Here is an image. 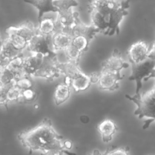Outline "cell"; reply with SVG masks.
<instances>
[{
    "instance_id": "6da1fadb",
    "label": "cell",
    "mask_w": 155,
    "mask_h": 155,
    "mask_svg": "<svg viewBox=\"0 0 155 155\" xmlns=\"http://www.w3.org/2000/svg\"><path fill=\"white\" fill-rule=\"evenodd\" d=\"M18 139L30 152L36 151L45 154L70 153L64 148L62 137L54 130L51 120L47 117L36 126L19 133Z\"/></svg>"
},
{
    "instance_id": "7a4b0ae2",
    "label": "cell",
    "mask_w": 155,
    "mask_h": 155,
    "mask_svg": "<svg viewBox=\"0 0 155 155\" xmlns=\"http://www.w3.org/2000/svg\"><path fill=\"white\" fill-rule=\"evenodd\" d=\"M130 0L119 1L117 0H90L88 5L89 11L99 13L107 22L108 28L105 35H119V24L123 18L128 14Z\"/></svg>"
},
{
    "instance_id": "3957f363",
    "label": "cell",
    "mask_w": 155,
    "mask_h": 155,
    "mask_svg": "<svg viewBox=\"0 0 155 155\" xmlns=\"http://www.w3.org/2000/svg\"><path fill=\"white\" fill-rule=\"evenodd\" d=\"M125 96L136 105L137 108L134 111L135 115L138 116L139 119H142L144 117L150 118L145 121L142 127L143 130L148 128L150 124L155 121V85L148 92L143 93L138 92L133 96L127 94Z\"/></svg>"
},
{
    "instance_id": "277c9868",
    "label": "cell",
    "mask_w": 155,
    "mask_h": 155,
    "mask_svg": "<svg viewBox=\"0 0 155 155\" xmlns=\"http://www.w3.org/2000/svg\"><path fill=\"white\" fill-rule=\"evenodd\" d=\"M130 62L131 64V74L129 77V80L136 81V93H138L140 92L142 87V80L148 76L155 68V59L147 57L139 62L133 61Z\"/></svg>"
},
{
    "instance_id": "5b68a950",
    "label": "cell",
    "mask_w": 155,
    "mask_h": 155,
    "mask_svg": "<svg viewBox=\"0 0 155 155\" xmlns=\"http://www.w3.org/2000/svg\"><path fill=\"white\" fill-rule=\"evenodd\" d=\"M51 35H45L37 31L28 41L26 48L31 53H40L44 56L56 54V52L51 49Z\"/></svg>"
},
{
    "instance_id": "8992f818",
    "label": "cell",
    "mask_w": 155,
    "mask_h": 155,
    "mask_svg": "<svg viewBox=\"0 0 155 155\" xmlns=\"http://www.w3.org/2000/svg\"><path fill=\"white\" fill-rule=\"evenodd\" d=\"M56 56V54L44 56L41 66L32 76L42 78L49 81L58 77L61 74L58 68L59 62Z\"/></svg>"
},
{
    "instance_id": "52a82bcc",
    "label": "cell",
    "mask_w": 155,
    "mask_h": 155,
    "mask_svg": "<svg viewBox=\"0 0 155 155\" xmlns=\"http://www.w3.org/2000/svg\"><path fill=\"white\" fill-rule=\"evenodd\" d=\"M78 17L79 13L76 12H73L72 9L59 11L56 20V29L55 31H62L70 34L71 30Z\"/></svg>"
},
{
    "instance_id": "ba28073f",
    "label": "cell",
    "mask_w": 155,
    "mask_h": 155,
    "mask_svg": "<svg viewBox=\"0 0 155 155\" xmlns=\"http://www.w3.org/2000/svg\"><path fill=\"white\" fill-rule=\"evenodd\" d=\"M123 78L124 76L120 74V71L114 72L102 70L97 83L101 90L114 91L119 88L118 82Z\"/></svg>"
},
{
    "instance_id": "9c48e42d",
    "label": "cell",
    "mask_w": 155,
    "mask_h": 155,
    "mask_svg": "<svg viewBox=\"0 0 155 155\" xmlns=\"http://www.w3.org/2000/svg\"><path fill=\"white\" fill-rule=\"evenodd\" d=\"M128 67L129 64L124 61L120 52L117 48H114L111 56L102 64V70L114 72L120 71Z\"/></svg>"
},
{
    "instance_id": "30bf717a",
    "label": "cell",
    "mask_w": 155,
    "mask_h": 155,
    "mask_svg": "<svg viewBox=\"0 0 155 155\" xmlns=\"http://www.w3.org/2000/svg\"><path fill=\"white\" fill-rule=\"evenodd\" d=\"M149 51V46L145 41H138L133 44L127 50L129 62H139L145 59Z\"/></svg>"
},
{
    "instance_id": "8fae6325",
    "label": "cell",
    "mask_w": 155,
    "mask_h": 155,
    "mask_svg": "<svg viewBox=\"0 0 155 155\" xmlns=\"http://www.w3.org/2000/svg\"><path fill=\"white\" fill-rule=\"evenodd\" d=\"M98 33H101L99 29L96 28L93 24H91L90 25L85 24L81 21L79 17H78L71 30L70 35L72 37L79 35L84 36L91 41Z\"/></svg>"
},
{
    "instance_id": "7c38bea8",
    "label": "cell",
    "mask_w": 155,
    "mask_h": 155,
    "mask_svg": "<svg viewBox=\"0 0 155 155\" xmlns=\"http://www.w3.org/2000/svg\"><path fill=\"white\" fill-rule=\"evenodd\" d=\"M72 36L62 31H55L51 35V47L54 51L65 50L72 41Z\"/></svg>"
},
{
    "instance_id": "4fadbf2b",
    "label": "cell",
    "mask_w": 155,
    "mask_h": 155,
    "mask_svg": "<svg viewBox=\"0 0 155 155\" xmlns=\"http://www.w3.org/2000/svg\"><path fill=\"white\" fill-rule=\"evenodd\" d=\"M27 4L36 7L38 10V21H39L45 13L48 12H57L58 9L54 5V0H24Z\"/></svg>"
},
{
    "instance_id": "5bb4252c",
    "label": "cell",
    "mask_w": 155,
    "mask_h": 155,
    "mask_svg": "<svg viewBox=\"0 0 155 155\" xmlns=\"http://www.w3.org/2000/svg\"><path fill=\"white\" fill-rule=\"evenodd\" d=\"M44 55L40 53H31V54L24 59V68L25 74L27 76H32L35 71L41 66Z\"/></svg>"
},
{
    "instance_id": "9a60e30c",
    "label": "cell",
    "mask_w": 155,
    "mask_h": 155,
    "mask_svg": "<svg viewBox=\"0 0 155 155\" xmlns=\"http://www.w3.org/2000/svg\"><path fill=\"white\" fill-rule=\"evenodd\" d=\"M97 130L104 142H109L117 130L115 122L110 119H105L97 125Z\"/></svg>"
},
{
    "instance_id": "2e32d148",
    "label": "cell",
    "mask_w": 155,
    "mask_h": 155,
    "mask_svg": "<svg viewBox=\"0 0 155 155\" xmlns=\"http://www.w3.org/2000/svg\"><path fill=\"white\" fill-rule=\"evenodd\" d=\"M21 51L16 48L7 38L2 41L0 58L7 65L10 61L21 54Z\"/></svg>"
},
{
    "instance_id": "e0dca14e",
    "label": "cell",
    "mask_w": 155,
    "mask_h": 155,
    "mask_svg": "<svg viewBox=\"0 0 155 155\" xmlns=\"http://www.w3.org/2000/svg\"><path fill=\"white\" fill-rule=\"evenodd\" d=\"M91 84L89 76L81 71L71 79L70 87H71L76 92H80L87 90Z\"/></svg>"
},
{
    "instance_id": "ac0fdd59",
    "label": "cell",
    "mask_w": 155,
    "mask_h": 155,
    "mask_svg": "<svg viewBox=\"0 0 155 155\" xmlns=\"http://www.w3.org/2000/svg\"><path fill=\"white\" fill-rule=\"evenodd\" d=\"M8 28L25 38L28 41L38 31L33 24L30 21H26L18 26H11Z\"/></svg>"
},
{
    "instance_id": "d6986e66",
    "label": "cell",
    "mask_w": 155,
    "mask_h": 155,
    "mask_svg": "<svg viewBox=\"0 0 155 155\" xmlns=\"http://www.w3.org/2000/svg\"><path fill=\"white\" fill-rule=\"evenodd\" d=\"M58 68L61 74H64L65 78H73L81 70L78 67V63L68 60L65 62H59Z\"/></svg>"
},
{
    "instance_id": "ffe728a7",
    "label": "cell",
    "mask_w": 155,
    "mask_h": 155,
    "mask_svg": "<svg viewBox=\"0 0 155 155\" xmlns=\"http://www.w3.org/2000/svg\"><path fill=\"white\" fill-rule=\"evenodd\" d=\"M66 84H58L53 94V99L56 105H59L68 100L70 96V88Z\"/></svg>"
},
{
    "instance_id": "44dd1931",
    "label": "cell",
    "mask_w": 155,
    "mask_h": 155,
    "mask_svg": "<svg viewBox=\"0 0 155 155\" xmlns=\"http://www.w3.org/2000/svg\"><path fill=\"white\" fill-rule=\"evenodd\" d=\"M24 58L22 55L20 54L10 61L6 65V66L15 73L16 79L27 75L24 68Z\"/></svg>"
},
{
    "instance_id": "7402d4cb",
    "label": "cell",
    "mask_w": 155,
    "mask_h": 155,
    "mask_svg": "<svg viewBox=\"0 0 155 155\" xmlns=\"http://www.w3.org/2000/svg\"><path fill=\"white\" fill-rule=\"evenodd\" d=\"M5 32L7 35V38L16 48L22 51L27 48L28 41L25 38L13 31L9 28L6 29Z\"/></svg>"
},
{
    "instance_id": "603a6c76",
    "label": "cell",
    "mask_w": 155,
    "mask_h": 155,
    "mask_svg": "<svg viewBox=\"0 0 155 155\" xmlns=\"http://www.w3.org/2000/svg\"><path fill=\"white\" fill-rule=\"evenodd\" d=\"M56 29V21L51 18H42L39 21L38 31L45 35H53Z\"/></svg>"
},
{
    "instance_id": "cb8c5ba5",
    "label": "cell",
    "mask_w": 155,
    "mask_h": 155,
    "mask_svg": "<svg viewBox=\"0 0 155 155\" xmlns=\"http://www.w3.org/2000/svg\"><path fill=\"white\" fill-rule=\"evenodd\" d=\"M16 80L15 73L6 65L0 72V84L5 87L12 85Z\"/></svg>"
},
{
    "instance_id": "d4e9b609",
    "label": "cell",
    "mask_w": 155,
    "mask_h": 155,
    "mask_svg": "<svg viewBox=\"0 0 155 155\" xmlns=\"http://www.w3.org/2000/svg\"><path fill=\"white\" fill-rule=\"evenodd\" d=\"M90 41L87 37L79 35L73 37L71 44L84 53L88 50Z\"/></svg>"
},
{
    "instance_id": "484cf974",
    "label": "cell",
    "mask_w": 155,
    "mask_h": 155,
    "mask_svg": "<svg viewBox=\"0 0 155 155\" xmlns=\"http://www.w3.org/2000/svg\"><path fill=\"white\" fill-rule=\"evenodd\" d=\"M64 51L65 52V55L68 60L74 61L78 63L79 62L80 58L83 53L81 51H80L78 48H77L71 44Z\"/></svg>"
},
{
    "instance_id": "4316f807",
    "label": "cell",
    "mask_w": 155,
    "mask_h": 155,
    "mask_svg": "<svg viewBox=\"0 0 155 155\" xmlns=\"http://www.w3.org/2000/svg\"><path fill=\"white\" fill-rule=\"evenodd\" d=\"M53 3L58 9V12L68 10L78 5L76 0H54Z\"/></svg>"
},
{
    "instance_id": "83f0119b",
    "label": "cell",
    "mask_w": 155,
    "mask_h": 155,
    "mask_svg": "<svg viewBox=\"0 0 155 155\" xmlns=\"http://www.w3.org/2000/svg\"><path fill=\"white\" fill-rule=\"evenodd\" d=\"M22 90L15 85V84L10 86L7 90V97L9 102H17L21 101L22 97Z\"/></svg>"
},
{
    "instance_id": "f1b7e54d",
    "label": "cell",
    "mask_w": 155,
    "mask_h": 155,
    "mask_svg": "<svg viewBox=\"0 0 155 155\" xmlns=\"http://www.w3.org/2000/svg\"><path fill=\"white\" fill-rule=\"evenodd\" d=\"M15 85L22 90L32 88L33 82L30 76H24L16 79L15 81Z\"/></svg>"
},
{
    "instance_id": "f546056e",
    "label": "cell",
    "mask_w": 155,
    "mask_h": 155,
    "mask_svg": "<svg viewBox=\"0 0 155 155\" xmlns=\"http://www.w3.org/2000/svg\"><path fill=\"white\" fill-rule=\"evenodd\" d=\"M37 96L36 91L33 88H28L22 91V97L21 99L24 102H30L35 100Z\"/></svg>"
},
{
    "instance_id": "4dcf8cb0",
    "label": "cell",
    "mask_w": 155,
    "mask_h": 155,
    "mask_svg": "<svg viewBox=\"0 0 155 155\" xmlns=\"http://www.w3.org/2000/svg\"><path fill=\"white\" fill-rule=\"evenodd\" d=\"M104 154H130V149L128 147H113L103 153Z\"/></svg>"
},
{
    "instance_id": "1f68e13d",
    "label": "cell",
    "mask_w": 155,
    "mask_h": 155,
    "mask_svg": "<svg viewBox=\"0 0 155 155\" xmlns=\"http://www.w3.org/2000/svg\"><path fill=\"white\" fill-rule=\"evenodd\" d=\"M8 87L0 84V105L4 106L5 107H7V104L9 102L7 97V90Z\"/></svg>"
},
{
    "instance_id": "d6a6232c",
    "label": "cell",
    "mask_w": 155,
    "mask_h": 155,
    "mask_svg": "<svg viewBox=\"0 0 155 155\" xmlns=\"http://www.w3.org/2000/svg\"><path fill=\"white\" fill-rule=\"evenodd\" d=\"M90 82L91 83L93 84H95V83H97L99 80V78H100V73H91L90 76Z\"/></svg>"
},
{
    "instance_id": "836d02e7",
    "label": "cell",
    "mask_w": 155,
    "mask_h": 155,
    "mask_svg": "<svg viewBox=\"0 0 155 155\" xmlns=\"http://www.w3.org/2000/svg\"><path fill=\"white\" fill-rule=\"evenodd\" d=\"M148 57L153 59H155V42L153 44L151 48L149 51Z\"/></svg>"
},
{
    "instance_id": "e575fe53",
    "label": "cell",
    "mask_w": 155,
    "mask_h": 155,
    "mask_svg": "<svg viewBox=\"0 0 155 155\" xmlns=\"http://www.w3.org/2000/svg\"><path fill=\"white\" fill-rule=\"evenodd\" d=\"M64 146L65 150H70L73 147V143L70 140H64Z\"/></svg>"
},
{
    "instance_id": "d590c367",
    "label": "cell",
    "mask_w": 155,
    "mask_h": 155,
    "mask_svg": "<svg viewBox=\"0 0 155 155\" xmlns=\"http://www.w3.org/2000/svg\"><path fill=\"white\" fill-rule=\"evenodd\" d=\"M155 78V68H154V69L151 71V73H150L148 76H147L146 78H145L143 79V81H148V79H150V78Z\"/></svg>"
},
{
    "instance_id": "8d00e7d4",
    "label": "cell",
    "mask_w": 155,
    "mask_h": 155,
    "mask_svg": "<svg viewBox=\"0 0 155 155\" xmlns=\"http://www.w3.org/2000/svg\"><path fill=\"white\" fill-rule=\"evenodd\" d=\"M6 64L3 62V61L0 58V72L2 71V70L5 67Z\"/></svg>"
},
{
    "instance_id": "74e56055",
    "label": "cell",
    "mask_w": 155,
    "mask_h": 155,
    "mask_svg": "<svg viewBox=\"0 0 155 155\" xmlns=\"http://www.w3.org/2000/svg\"><path fill=\"white\" fill-rule=\"evenodd\" d=\"M2 40L0 41V51H1V47H2Z\"/></svg>"
},
{
    "instance_id": "f35d334b",
    "label": "cell",
    "mask_w": 155,
    "mask_h": 155,
    "mask_svg": "<svg viewBox=\"0 0 155 155\" xmlns=\"http://www.w3.org/2000/svg\"><path fill=\"white\" fill-rule=\"evenodd\" d=\"M1 40V35H0V41Z\"/></svg>"
}]
</instances>
